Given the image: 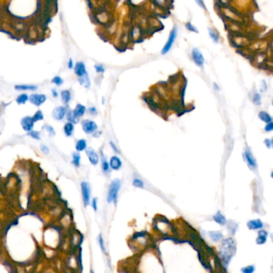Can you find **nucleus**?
Here are the masks:
<instances>
[{
  "mask_svg": "<svg viewBox=\"0 0 273 273\" xmlns=\"http://www.w3.org/2000/svg\"><path fill=\"white\" fill-rule=\"evenodd\" d=\"M89 112L90 113H91V114H92V115H95V114H96V107H91V108H89Z\"/></svg>",
  "mask_w": 273,
  "mask_h": 273,
  "instance_id": "45",
  "label": "nucleus"
},
{
  "mask_svg": "<svg viewBox=\"0 0 273 273\" xmlns=\"http://www.w3.org/2000/svg\"><path fill=\"white\" fill-rule=\"evenodd\" d=\"M133 185L135 187H136V188H143V182L140 179H135L133 180Z\"/></svg>",
  "mask_w": 273,
  "mask_h": 273,
  "instance_id": "34",
  "label": "nucleus"
},
{
  "mask_svg": "<svg viewBox=\"0 0 273 273\" xmlns=\"http://www.w3.org/2000/svg\"><path fill=\"white\" fill-rule=\"evenodd\" d=\"M61 99L64 103L67 104L70 102V100L72 99V94L68 90H64L61 92Z\"/></svg>",
  "mask_w": 273,
  "mask_h": 273,
  "instance_id": "23",
  "label": "nucleus"
},
{
  "mask_svg": "<svg viewBox=\"0 0 273 273\" xmlns=\"http://www.w3.org/2000/svg\"><path fill=\"white\" fill-rule=\"evenodd\" d=\"M264 143L265 145L267 146V147H268V148H271V147H272V141H271V139H266L264 140Z\"/></svg>",
  "mask_w": 273,
  "mask_h": 273,
  "instance_id": "43",
  "label": "nucleus"
},
{
  "mask_svg": "<svg viewBox=\"0 0 273 273\" xmlns=\"http://www.w3.org/2000/svg\"><path fill=\"white\" fill-rule=\"evenodd\" d=\"M32 119L34 122H36V121L42 120V119H43V112L41 111H36V113H35V114L33 115Z\"/></svg>",
  "mask_w": 273,
  "mask_h": 273,
  "instance_id": "31",
  "label": "nucleus"
},
{
  "mask_svg": "<svg viewBox=\"0 0 273 273\" xmlns=\"http://www.w3.org/2000/svg\"><path fill=\"white\" fill-rule=\"evenodd\" d=\"M74 124L72 123H67L65 125H64V127H63V131L65 133V135L67 136H72L74 132Z\"/></svg>",
  "mask_w": 273,
  "mask_h": 273,
  "instance_id": "20",
  "label": "nucleus"
},
{
  "mask_svg": "<svg viewBox=\"0 0 273 273\" xmlns=\"http://www.w3.org/2000/svg\"><path fill=\"white\" fill-rule=\"evenodd\" d=\"M82 127L83 130L87 134H92L95 133L98 129V126L94 121L90 119H85L82 122Z\"/></svg>",
  "mask_w": 273,
  "mask_h": 273,
  "instance_id": "5",
  "label": "nucleus"
},
{
  "mask_svg": "<svg viewBox=\"0 0 273 273\" xmlns=\"http://www.w3.org/2000/svg\"><path fill=\"white\" fill-rule=\"evenodd\" d=\"M254 271H255V267L253 265H249V266L241 268V271L243 273H253Z\"/></svg>",
  "mask_w": 273,
  "mask_h": 273,
  "instance_id": "32",
  "label": "nucleus"
},
{
  "mask_svg": "<svg viewBox=\"0 0 273 273\" xmlns=\"http://www.w3.org/2000/svg\"><path fill=\"white\" fill-rule=\"evenodd\" d=\"M196 3H198V4H200V6H201L202 8L206 9V7H205V5H204V2H202V1H196Z\"/></svg>",
  "mask_w": 273,
  "mask_h": 273,
  "instance_id": "47",
  "label": "nucleus"
},
{
  "mask_svg": "<svg viewBox=\"0 0 273 273\" xmlns=\"http://www.w3.org/2000/svg\"><path fill=\"white\" fill-rule=\"evenodd\" d=\"M236 252V242L232 238L224 240L220 246V257L223 263L227 265Z\"/></svg>",
  "mask_w": 273,
  "mask_h": 273,
  "instance_id": "1",
  "label": "nucleus"
},
{
  "mask_svg": "<svg viewBox=\"0 0 273 273\" xmlns=\"http://www.w3.org/2000/svg\"><path fill=\"white\" fill-rule=\"evenodd\" d=\"M98 242H99V248L101 249V251L104 253V254H106L107 251H106V248H105V244H104V240H103V238L102 235L99 234L98 236Z\"/></svg>",
  "mask_w": 273,
  "mask_h": 273,
  "instance_id": "30",
  "label": "nucleus"
},
{
  "mask_svg": "<svg viewBox=\"0 0 273 273\" xmlns=\"http://www.w3.org/2000/svg\"><path fill=\"white\" fill-rule=\"evenodd\" d=\"M10 26L18 33H25L27 31V24L22 21L13 20L10 22Z\"/></svg>",
  "mask_w": 273,
  "mask_h": 273,
  "instance_id": "10",
  "label": "nucleus"
},
{
  "mask_svg": "<svg viewBox=\"0 0 273 273\" xmlns=\"http://www.w3.org/2000/svg\"><path fill=\"white\" fill-rule=\"evenodd\" d=\"M28 135L29 136L32 137L33 139H40V135H39V133L38 132V131H29Z\"/></svg>",
  "mask_w": 273,
  "mask_h": 273,
  "instance_id": "37",
  "label": "nucleus"
},
{
  "mask_svg": "<svg viewBox=\"0 0 273 273\" xmlns=\"http://www.w3.org/2000/svg\"><path fill=\"white\" fill-rule=\"evenodd\" d=\"M258 116H259V118L261 120L263 121V122L266 123H271V120H272V118L271 117V115H270L267 112L263 111L259 112V115H258Z\"/></svg>",
  "mask_w": 273,
  "mask_h": 273,
  "instance_id": "22",
  "label": "nucleus"
},
{
  "mask_svg": "<svg viewBox=\"0 0 273 273\" xmlns=\"http://www.w3.org/2000/svg\"><path fill=\"white\" fill-rule=\"evenodd\" d=\"M185 27H186V28L188 29V31L198 33V30L196 29V27H195V26H193V25H192L191 22H187V23L185 24Z\"/></svg>",
  "mask_w": 273,
  "mask_h": 273,
  "instance_id": "38",
  "label": "nucleus"
},
{
  "mask_svg": "<svg viewBox=\"0 0 273 273\" xmlns=\"http://www.w3.org/2000/svg\"><path fill=\"white\" fill-rule=\"evenodd\" d=\"M102 169L104 174L108 175L110 173V165H109V163L107 160L106 157L104 156L103 155H102Z\"/></svg>",
  "mask_w": 273,
  "mask_h": 273,
  "instance_id": "24",
  "label": "nucleus"
},
{
  "mask_svg": "<svg viewBox=\"0 0 273 273\" xmlns=\"http://www.w3.org/2000/svg\"><path fill=\"white\" fill-rule=\"evenodd\" d=\"M213 220H214L217 224H220V225H225V224H227L226 218L223 216V214L220 212H218L214 216H213Z\"/></svg>",
  "mask_w": 273,
  "mask_h": 273,
  "instance_id": "19",
  "label": "nucleus"
},
{
  "mask_svg": "<svg viewBox=\"0 0 273 273\" xmlns=\"http://www.w3.org/2000/svg\"><path fill=\"white\" fill-rule=\"evenodd\" d=\"M120 179H115L111 182V184H110V187H109L107 197L108 203H112V202L115 203L116 202L117 197H118V192L120 189Z\"/></svg>",
  "mask_w": 273,
  "mask_h": 273,
  "instance_id": "2",
  "label": "nucleus"
},
{
  "mask_svg": "<svg viewBox=\"0 0 273 273\" xmlns=\"http://www.w3.org/2000/svg\"><path fill=\"white\" fill-rule=\"evenodd\" d=\"M68 67H69L70 69H72L73 68L74 65H73V60L72 59H69V63H68Z\"/></svg>",
  "mask_w": 273,
  "mask_h": 273,
  "instance_id": "46",
  "label": "nucleus"
},
{
  "mask_svg": "<svg viewBox=\"0 0 273 273\" xmlns=\"http://www.w3.org/2000/svg\"><path fill=\"white\" fill-rule=\"evenodd\" d=\"M34 123H35V122L33 121L32 117L30 116L24 117L21 120V126H22V129L25 131H27V132L32 131L33 127H34Z\"/></svg>",
  "mask_w": 273,
  "mask_h": 273,
  "instance_id": "9",
  "label": "nucleus"
},
{
  "mask_svg": "<svg viewBox=\"0 0 273 273\" xmlns=\"http://www.w3.org/2000/svg\"><path fill=\"white\" fill-rule=\"evenodd\" d=\"M209 236L213 241H219L223 238V235L220 232L212 231V232H209Z\"/></svg>",
  "mask_w": 273,
  "mask_h": 273,
  "instance_id": "26",
  "label": "nucleus"
},
{
  "mask_svg": "<svg viewBox=\"0 0 273 273\" xmlns=\"http://www.w3.org/2000/svg\"><path fill=\"white\" fill-rule=\"evenodd\" d=\"M43 127H45V129L47 130V131L48 132V134L50 135V136H54V135H55V130H54L53 127H52L51 126H50V125H45Z\"/></svg>",
  "mask_w": 273,
  "mask_h": 273,
  "instance_id": "36",
  "label": "nucleus"
},
{
  "mask_svg": "<svg viewBox=\"0 0 273 273\" xmlns=\"http://www.w3.org/2000/svg\"><path fill=\"white\" fill-rule=\"evenodd\" d=\"M110 167L113 170H119L122 167V161L118 156H112L110 159V163H109Z\"/></svg>",
  "mask_w": 273,
  "mask_h": 273,
  "instance_id": "16",
  "label": "nucleus"
},
{
  "mask_svg": "<svg viewBox=\"0 0 273 273\" xmlns=\"http://www.w3.org/2000/svg\"><path fill=\"white\" fill-rule=\"evenodd\" d=\"M267 232L264 230L259 231L258 233V237L256 239V244H263L267 241Z\"/></svg>",
  "mask_w": 273,
  "mask_h": 273,
  "instance_id": "17",
  "label": "nucleus"
},
{
  "mask_svg": "<svg viewBox=\"0 0 273 273\" xmlns=\"http://www.w3.org/2000/svg\"><path fill=\"white\" fill-rule=\"evenodd\" d=\"M192 57L193 59L194 63H196L198 67H203L204 63V57L203 54L201 53V51L198 48H193L192 51Z\"/></svg>",
  "mask_w": 273,
  "mask_h": 273,
  "instance_id": "6",
  "label": "nucleus"
},
{
  "mask_svg": "<svg viewBox=\"0 0 273 273\" xmlns=\"http://www.w3.org/2000/svg\"><path fill=\"white\" fill-rule=\"evenodd\" d=\"M79 82L82 86H84V88H88L91 86V82L89 80V76H88V74L87 73L84 76H81V77H79Z\"/></svg>",
  "mask_w": 273,
  "mask_h": 273,
  "instance_id": "21",
  "label": "nucleus"
},
{
  "mask_svg": "<svg viewBox=\"0 0 273 273\" xmlns=\"http://www.w3.org/2000/svg\"><path fill=\"white\" fill-rule=\"evenodd\" d=\"M14 88L17 91H35L37 90V86L28 85V84H22V85L14 86Z\"/></svg>",
  "mask_w": 273,
  "mask_h": 273,
  "instance_id": "18",
  "label": "nucleus"
},
{
  "mask_svg": "<svg viewBox=\"0 0 273 273\" xmlns=\"http://www.w3.org/2000/svg\"><path fill=\"white\" fill-rule=\"evenodd\" d=\"M51 92H52V95H53L54 97H55V98H56V97L58 96V93H57V92H56V90L53 89L52 91H51Z\"/></svg>",
  "mask_w": 273,
  "mask_h": 273,
  "instance_id": "48",
  "label": "nucleus"
},
{
  "mask_svg": "<svg viewBox=\"0 0 273 273\" xmlns=\"http://www.w3.org/2000/svg\"><path fill=\"white\" fill-rule=\"evenodd\" d=\"M81 192L84 206H88L90 204V197H91V188L88 182L84 181L81 183Z\"/></svg>",
  "mask_w": 273,
  "mask_h": 273,
  "instance_id": "3",
  "label": "nucleus"
},
{
  "mask_svg": "<svg viewBox=\"0 0 273 273\" xmlns=\"http://www.w3.org/2000/svg\"><path fill=\"white\" fill-rule=\"evenodd\" d=\"M247 226L250 230H258V229H261L263 228V224L260 220L256 219V220H249L247 224Z\"/></svg>",
  "mask_w": 273,
  "mask_h": 273,
  "instance_id": "14",
  "label": "nucleus"
},
{
  "mask_svg": "<svg viewBox=\"0 0 273 273\" xmlns=\"http://www.w3.org/2000/svg\"><path fill=\"white\" fill-rule=\"evenodd\" d=\"M95 69H96V72H98V73H103L104 71H105L103 66L101 65V64H96V65H95Z\"/></svg>",
  "mask_w": 273,
  "mask_h": 273,
  "instance_id": "39",
  "label": "nucleus"
},
{
  "mask_svg": "<svg viewBox=\"0 0 273 273\" xmlns=\"http://www.w3.org/2000/svg\"><path fill=\"white\" fill-rule=\"evenodd\" d=\"M51 83L55 84L56 86H61L63 84V80L60 76H55L51 80Z\"/></svg>",
  "mask_w": 273,
  "mask_h": 273,
  "instance_id": "33",
  "label": "nucleus"
},
{
  "mask_svg": "<svg viewBox=\"0 0 273 273\" xmlns=\"http://www.w3.org/2000/svg\"><path fill=\"white\" fill-rule=\"evenodd\" d=\"M91 273H95V272H94V271H92H92H91Z\"/></svg>",
  "mask_w": 273,
  "mask_h": 273,
  "instance_id": "50",
  "label": "nucleus"
},
{
  "mask_svg": "<svg viewBox=\"0 0 273 273\" xmlns=\"http://www.w3.org/2000/svg\"><path fill=\"white\" fill-rule=\"evenodd\" d=\"M252 100H253V103L256 105H259L260 104V101H261V97H260V95L259 93H255V94L253 95V97H252Z\"/></svg>",
  "mask_w": 273,
  "mask_h": 273,
  "instance_id": "35",
  "label": "nucleus"
},
{
  "mask_svg": "<svg viewBox=\"0 0 273 273\" xmlns=\"http://www.w3.org/2000/svg\"><path fill=\"white\" fill-rule=\"evenodd\" d=\"M40 149H41V151H42V152H43V154H45V155H47V154H48L50 151L49 147H47V145H45V144H41Z\"/></svg>",
  "mask_w": 273,
  "mask_h": 273,
  "instance_id": "40",
  "label": "nucleus"
},
{
  "mask_svg": "<svg viewBox=\"0 0 273 273\" xmlns=\"http://www.w3.org/2000/svg\"><path fill=\"white\" fill-rule=\"evenodd\" d=\"M176 36H177V28L175 27L171 30V32H170L168 40H167V42L164 45V47H163V50H162V54L163 55H165V54H167L170 51V49L172 47V45H173L174 42H175Z\"/></svg>",
  "mask_w": 273,
  "mask_h": 273,
  "instance_id": "4",
  "label": "nucleus"
},
{
  "mask_svg": "<svg viewBox=\"0 0 273 273\" xmlns=\"http://www.w3.org/2000/svg\"><path fill=\"white\" fill-rule=\"evenodd\" d=\"M86 154L88 155L90 163H92V165H97V164H98L99 155L94 149L92 148L86 149Z\"/></svg>",
  "mask_w": 273,
  "mask_h": 273,
  "instance_id": "12",
  "label": "nucleus"
},
{
  "mask_svg": "<svg viewBox=\"0 0 273 273\" xmlns=\"http://www.w3.org/2000/svg\"><path fill=\"white\" fill-rule=\"evenodd\" d=\"M214 88H215V89H217V91H219V90H220V88H219V87L218 86H217V84H214Z\"/></svg>",
  "mask_w": 273,
  "mask_h": 273,
  "instance_id": "49",
  "label": "nucleus"
},
{
  "mask_svg": "<svg viewBox=\"0 0 273 273\" xmlns=\"http://www.w3.org/2000/svg\"><path fill=\"white\" fill-rule=\"evenodd\" d=\"M76 149L77 151H82L86 150L87 149V142L85 139H82L78 140L76 145Z\"/></svg>",
  "mask_w": 273,
  "mask_h": 273,
  "instance_id": "25",
  "label": "nucleus"
},
{
  "mask_svg": "<svg viewBox=\"0 0 273 273\" xmlns=\"http://www.w3.org/2000/svg\"><path fill=\"white\" fill-rule=\"evenodd\" d=\"M208 31H209V35H210V37L212 39V40L216 42V43H218L219 39H220V36H219L218 33L212 28L208 29Z\"/></svg>",
  "mask_w": 273,
  "mask_h": 273,
  "instance_id": "29",
  "label": "nucleus"
},
{
  "mask_svg": "<svg viewBox=\"0 0 273 273\" xmlns=\"http://www.w3.org/2000/svg\"><path fill=\"white\" fill-rule=\"evenodd\" d=\"M29 99V97L27 94H21L16 98V102L18 104H24Z\"/></svg>",
  "mask_w": 273,
  "mask_h": 273,
  "instance_id": "28",
  "label": "nucleus"
},
{
  "mask_svg": "<svg viewBox=\"0 0 273 273\" xmlns=\"http://www.w3.org/2000/svg\"><path fill=\"white\" fill-rule=\"evenodd\" d=\"M244 157L245 159H246V162L248 163V165L249 166V167L251 169L254 170L256 168V161H255V159L253 156L251 150L249 148H247L246 151L244 152Z\"/></svg>",
  "mask_w": 273,
  "mask_h": 273,
  "instance_id": "8",
  "label": "nucleus"
},
{
  "mask_svg": "<svg viewBox=\"0 0 273 273\" xmlns=\"http://www.w3.org/2000/svg\"><path fill=\"white\" fill-rule=\"evenodd\" d=\"M75 73L79 77H81V76H84V75L88 73L87 70H86L85 64L83 62H78L76 63V66H75Z\"/></svg>",
  "mask_w": 273,
  "mask_h": 273,
  "instance_id": "15",
  "label": "nucleus"
},
{
  "mask_svg": "<svg viewBox=\"0 0 273 273\" xmlns=\"http://www.w3.org/2000/svg\"><path fill=\"white\" fill-rule=\"evenodd\" d=\"M72 112V115H73L74 118L76 119V120L79 119L80 117H82L84 115V113L86 112V107L82 105V104H78L76 105V108L74 109Z\"/></svg>",
  "mask_w": 273,
  "mask_h": 273,
  "instance_id": "13",
  "label": "nucleus"
},
{
  "mask_svg": "<svg viewBox=\"0 0 273 273\" xmlns=\"http://www.w3.org/2000/svg\"><path fill=\"white\" fill-rule=\"evenodd\" d=\"M272 130H273L272 122L267 123V125H266V127H265V131H267V132H269V131H271Z\"/></svg>",
  "mask_w": 273,
  "mask_h": 273,
  "instance_id": "42",
  "label": "nucleus"
},
{
  "mask_svg": "<svg viewBox=\"0 0 273 273\" xmlns=\"http://www.w3.org/2000/svg\"><path fill=\"white\" fill-rule=\"evenodd\" d=\"M66 115V107L63 106L56 107L52 111V117L55 120H62Z\"/></svg>",
  "mask_w": 273,
  "mask_h": 273,
  "instance_id": "11",
  "label": "nucleus"
},
{
  "mask_svg": "<svg viewBox=\"0 0 273 273\" xmlns=\"http://www.w3.org/2000/svg\"><path fill=\"white\" fill-rule=\"evenodd\" d=\"M110 144H111V146L112 149H113V150H114L115 152H116V153H119V151L118 148H117L116 146H115V143H112V142H111Z\"/></svg>",
  "mask_w": 273,
  "mask_h": 273,
  "instance_id": "44",
  "label": "nucleus"
},
{
  "mask_svg": "<svg viewBox=\"0 0 273 273\" xmlns=\"http://www.w3.org/2000/svg\"><path fill=\"white\" fill-rule=\"evenodd\" d=\"M92 208H93V209H94L95 212H96L97 209H98V199H97V198H94V199L92 200Z\"/></svg>",
  "mask_w": 273,
  "mask_h": 273,
  "instance_id": "41",
  "label": "nucleus"
},
{
  "mask_svg": "<svg viewBox=\"0 0 273 273\" xmlns=\"http://www.w3.org/2000/svg\"><path fill=\"white\" fill-rule=\"evenodd\" d=\"M29 100L32 104L39 107L47 100V96L43 94H32L29 97Z\"/></svg>",
  "mask_w": 273,
  "mask_h": 273,
  "instance_id": "7",
  "label": "nucleus"
},
{
  "mask_svg": "<svg viewBox=\"0 0 273 273\" xmlns=\"http://www.w3.org/2000/svg\"><path fill=\"white\" fill-rule=\"evenodd\" d=\"M72 158H73V160H72V163L74 165L76 166V167H79L80 166V159H81V156H80V153L79 152H74L72 154Z\"/></svg>",
  "mask_w": 273,
  "mask_h": 273,
  "instance_id": "27",
  "label": "nucleus"
}]
</instances>
